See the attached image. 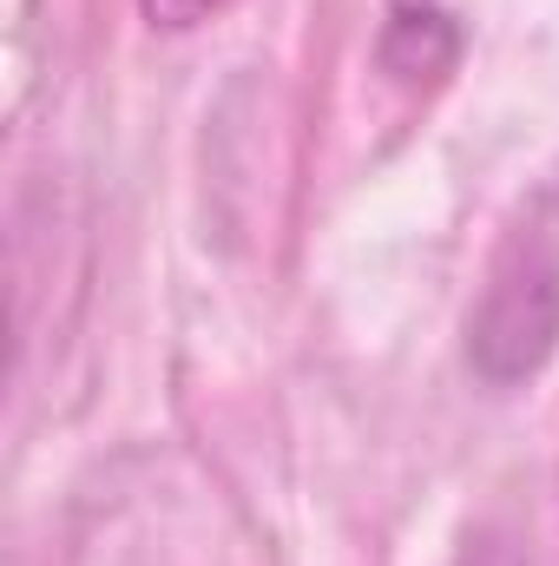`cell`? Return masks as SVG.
Listing matches in <instances>:
<instances>
[{
	"instance_id": "obj_1",
	"label": "cell",
	"mask_w": 559,
	"mask_h": 566,
	"mask_svg": "<svg viewBox=\"0 0 559 566\" xmlns=\"http://www.w3.org/2000/svg\"><path fill=\"white\" fill-rule=\"evenodd\" d=\"M145 20L151 27H198V20H211V13H224L231 0H139Z\"/></svg>"
}]
</instances>
